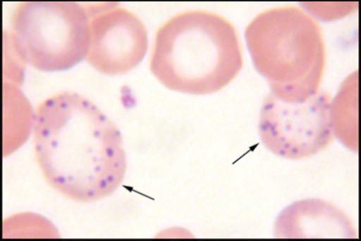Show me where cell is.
<instances>
[{
	"mask_svg": "<svg viewBox=\"0 0 361 241\" xmlns=\"http://www.w3.org/2000/svg\"><path fill=\"white\" fill-rule=\"evenodd\" d=\"M34 149L48 185L75 202L112 194L127 171L121 131L98 106L76 92L58 93L38 106Z\"/></svg>",
	"mask_w": 361,
	"mask_h": 241,
	"instance_id": "1",
	"label": "cell"
},
{
	"mask_svg": "<svg viewBox=\"0 0 361 241\" xmlns=\"http://www.w3.org/2000/svg\"><path fill=\"white\" fill-rule=\"evenodd\" d=\"M243 67L236 28L216 13H180L161 25L154 37L150 70L172 91L193 95L217 92Z\"/></svg>",
	"mask_w": 361,
	"mask_h": 241,
	"instance_id": "2",
	"label": "cell"
},
{
	"mask_svg": "<svg viewBox=\"0 0 361 241\" xmlns=\"http://www.w3.org/2000/svg\"><path fill=\"white\" fill-rule=\"evenodd\" d=\"M255 68L271 94L302 104L320 91L326 50L320 25L295 6H276L257 15L246 29Z\"/></svg>",
	"mask_w": 361,
	"mask_h": 241,
	"instance_id": "3",
	"label": "cell"
},
{
	"mask_svg": "<svg viewBox=\"0 0 361 241\" xmlns=\"http://www.w3.org/2000/svg\"><path fill=\"white\" fill-rule=\"evenodd\" d=\"M9 39L21 62L42 72H61L85 60L90 40L87 4L23 2L11 18Z\"/></svg>",
	"mask_w": 361,
	"mask_h": 241,
	"instance_id": "4",
	"label": "cell"
},
{
	"mask_svg": "<svg viewBox=\"0 0 361 241\" xmlns=\"http://www.w3.org/2000/svg\"><path fill=\"white\" fill-rule=\"evenodd\" d=\"M331 96L320 89L302 104H288L271 94L260 112L259 135L267 149L288 159L315 155L334 140Z\"/></svg>",
	"mask_w": 361,
	"mask_h": 241,
	"instance_id": "5",
	"label": "cell"
},
{
	"mask_svg": "<svg viewBox=\"0 0 361 241\" xmlns=\"http://www.w3.org/2000/svg\"><path fill=\"white\" fill-rule=\"evenodd\" d=\"M90 40L87 61L98 72L125 75L142 62L148 33L141 19L115 2L87 4Z\"/></svg>",
	"mask_w": 361,
	"mask_h": 241,
	"instance_id": "6",
	"label": "cell"
},
{
	"mask_svg": "<svg viewBox=\"0 0 361 241\" xmlns=\"http://www.w3.org/2000/svg\"><path fill=\"white\" fill-rule=\"evenodd\" d=\"M277 236L283 237H334L353 230L346 215L333 204L322 200H305L295 202L286 208L276 221Z\"/></svg>",
	"mask_w": 361,
	"mask_h": 241,
	"instance_id": "7",
	"label": "cell"
}]
</instances>
